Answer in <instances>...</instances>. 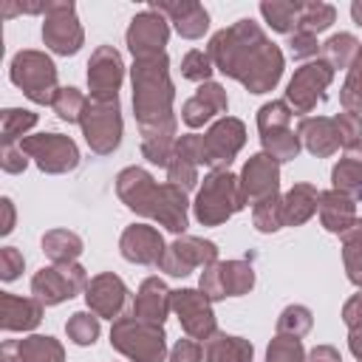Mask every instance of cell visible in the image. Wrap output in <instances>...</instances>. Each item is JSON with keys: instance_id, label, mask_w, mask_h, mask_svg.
Instances as JSON below:
<instances>
[{"instance_id": "6da1fadb", "label": "cell", "mask_w": 362, "mask_h": 362, "mask_svg": "<svg viewBox=\"0 0 362 362\" xmlns=\"http://www.w3.org/2000/svg\"><path fill=\"white\" fill-rule=\"evenodd\" d=\"M206 54L223 76L238 79L249 93L274 90L286 68L283 51L263 34V28L252 17H243L229 28L212 34Z\"/></svg>"}, {"instance_id": "7a4b0ae2", "label": "cell", "mask_w": 362, "mask_h": 362, "mask_svg": "<svg viewBox=\"0 0 362 362\" xmlns=\"http://www.w3.org/2000/svg\"><path fill=\"white\" fill-rule=\"evenodd\" d=\"M130 79H133V113H136L139 127L158 124L175 116L173 113L175 85L170 79V59L164 51L133 59Z\"/></svg>"}, {"instance_id": "3957f363", "label": "cell", "mask_w": 362, "mask_h": 362, "mask_svg": "<svg viewBox=\"0 0 362 362\" xmlns=\"http://www.w3.org/2000/svg\"><path fill=\"white\" fill-rule=\"evenodd\" d=\"M243 206L246 198L240 189V175L229 170H212L209 175H204V184L198 187V195L192 201L195 221L204 226H221Z\"/></svg>"}, {"instance_id": "277c9868", "label": "cell", "mask_w": 362, "mask_h": 362, "mask_svg": "<svg viewBox=\"0 0 362 362\" xmlns=\"http://www.w3.org/2000/svg\"><path fill=\"white\" fill-rule=\"evenodd\" d=\"M110 345L130 362H167L164 325L141 322L136 317H119L110 328Z\"/></svg>"}, {"instance_id": "5b68a950", "label": "cell", "mask_w": 362, "mask_h": 362, "mask_svg": "<svg viewBox=\"0 0 362 362\" xmlns=\"http://www.w3.org/2000/svg\"><path fill=\"white\" fill-rule=\"evenodd\" d=\"M11 82L28 96L34 105H51L59 85H57V65L45 51L37 48H23L11 57L8 65Z\"/></svg>"}, {"instance_id": "8992f818", "label": "cell", "mask_w": 362, "mask_h": 362, "mask_svg": "<svg viewBox=\"0 0 362 362\" xmlns=\"http://www.w3.org/2000/svg\"><path fill=\"white\" fill-rule=\"evenodd\" d=\"M82 136L88 147L96 156H110L122 144V107L119 96L116 99H93L88 96L85 113L79 119Z\"/></svg>"}, {"instance_id": "52a82bcc", "label": "cell", "mask_w": 362, "mask_h": 362, "mask_svg": "<svg viewBox=\"0 0 362 362\" xmlns=\"http://www.w3.org/2000/svg\"><path fill=\"white\" fill-rule=\"evenodd\" d=\"M23 153L48 175H62L79 167V147L71 136L62 133H37L20 141Z\"/></svg>"}, {"instance_id": "ba28073f", "label": "cell", "mask_w": 362, "mask_h": 362, "mask_svg": "<svg viewBox=\"0 0 362 362\" xmlns=\"http://www.w3.org/2000/svg\"><path fill=\"white\" fill-rule=\"evenodd\" d=\"M88 272L79 263H51L31 277V294L42 305H59L88 288Z\"/></svg>"}, {"instance_id": "9c48e42d", "label": "cell", "mask_w": 362, "mask_h": 362, "mask_svg": "<svg viewBox=\"0 0 362 362\" xmlns=\"http://www.w3.org/2000/svg\"><path fill=\"white\" fill-rule=\"evenodd\" d=\"M42 42L59 57H74L82 48L85 31L76 17V6L71 0L48 3L45 20H42Z\"/></svg>"}, {"instance_id": "30bf717a", "label": "cell", "mask_w": 362, "mask_h": 362, "mask_svg": "<svg viewBox=\"0 0 362 362\" xmlns=\"http://www.w3.org/2000/svg\"><path fill=\"white\" fill-rule=\"evenodd\" d=\"M334 82V68L322 59H311L294 71L286 88V102L291 113H311L322 99L328 85Z\"/></svg>"}, {"instance_id": "8fae6325", "label": "cell", "mask_w": 362, "mask_h": 362, "mask_svg": "<svg viewBox=\"0 0 362 362\" xmlns=\"http://www.w3.org/2000/svg\"><path fill=\"white\" fill-rule=\"evenodd\" d=\"M212 263H218V246L212 240H204L195 235H178L167 246L158 269L170 277H187L192 269H198V266L206 269Z\"/></svg>"}, {"instance_id": "7c38bea8", "label": "cell", "mask_w": 362, "mask_h": 362, "mask_svg": "<svg viewBox=\"0 0 362 362\" xmlns=\"http://www.w3.org/2000/svg\"><path fill=\"white\" fill-rule=\"evenodd\" d=\"M173 311H175L184 334L198 339V342H206L218 331L212 300L201 288H178V291H173Z\"/></svg>"}, {"instance_id": "4fadbf2b", "label": "cell", "mask_w": 362, "mask_h": 362, "mask_svg": "<svg viewBox=\"0 0 362 362\" xmlns=\"http://www.w3.org/2000/svg\"><path fill=\"white\" fill-rule=\"evenodd\" d=\"M201 141H204V164L212 170H229L232 158L246 144V127L240 119L223 116L201 136Z\"/></svg>"}, {"instance_id": "5bb4252c", "label": "cell", "mask_w": 362, "mask_h": 362, "mask_svg": "<svg viewBox=\"0 0 362 362\" xmlns=\"http://www.w3.org/2000/svg\"><path fill=\"white\" fill-rule=\"evenodd\" d=\"M170 20L153 8H144L139 11L127 31H124V40H127V48L133 54V59H141V57H153V54H161L167 40H170Z\"/></svg>"}, {"instance_id": "9a60e30c", "label": "cell", "mask_w": 362, "mask_h": 362, "mask_svg": "<svg viewBox=\"0 0 362 362\" xmlns=\"http://www.w3.org/2000/svg\"><path fill=\"white\" fill-rule=\"evenodd\" d=\"M124 79L122 54L113 45H99L88 59V88L93 99H116Z\"/></svg>"}, {"instance_id": "2e32d148", "label": "cell", "mask_w": 362, "mask_h": 362, "mask_svg": "<svg viewBox=\"0 0 362 362\" xmlns=\"http://www.w3.org/2000/svg\"><path fill=\"white\" fill-rule=\"evenodd\" d=\"M240 189L246 204H260L272 195H280V164L266 156V153H255L246 158L243 170H240Z\"/></svg>"}, {"instance_id": "e0dca14e", "label": "cell", "mask_w": 362, "mask_h": 362, "mask_svg": "<svg viewBox=\"0 0 362 362\" xmlns=\"http://www.w3.org/2000/svg\"><path fill=\"white\" fill-rule=\"evenodd\" d=\"M85 303H88V311H93L99 320H119L127 305V286L119 274L102 272L90 277L85 288Z\"/></svg>"}, {"instance_id": "ac0fdd59", "label": "cell", "mask_w": 362, "mask_h": 362, "mask_svg": "<svg viewBox=\"0 0 362 362\" xmlns=\"http://www.w3.org/2000/svg\"><path fill=\"white\" fill-rule=\"evenodd\" d=\"M119 252L124 260L130 263H139V266H158L164 252H167V243L161 238V232L150 223H130L122 238H119Z\"/></svg>"}, {"instance_id": "d6986e66", "label": "cell", "mask_w": 362, "mask_h": 362, "mask_svg": "<svg viewBox=\"0 0 362 362\" xmlns=\"http://www.w3.org/2000/svg\"><path fill=\"white\" fill-rule=\"evenodd\" d=\"M150 221H156L158 226L175 232V235H184L187 226H189V201H187V189L164 181L158 184V192L153 198V206H150Z\"/></svg>"}, {"instance_id": "ffe728a7", "label": "cell", "mask_w": 362, "mask_h": 362, "mask_svg": "<svg viewBox=\"0 0 362 362\" xmlns=\"http://www.w3.org/2000/svg\"><path fill=\"white\" fill-rule=\"evenodd\" d=\"M156 192H158V181L144 167H124L116 175V195H119V201L130 212H136L141 218L150 215V206H153Z\"/></svg>"}, {"instance_id": "44dd1931", "label": "cell", "mask_w": 362, "mask_h": 362, "mask_svg": "<svg viewBox=\"0 0 362 362\" xmlns=\"http://www.w3.org/2000/svg\"><path fill=\"white\" fill-rule=\"evenodd\" d=\"M226 107H229V96H226L223 85H218V82L209 79V82L198 85V90L184 102L181 119H184L187 127H204L218 113H226Z\"/></svg>"}, {"instance_id": "7402d4cb", "label": "cell", "mask_w": 362, "mask_h": 362, "mask_svg": "<svg viewBox=\"0 0 362 362\" xmlns=\"http://www.w3.org/2000/svg\"><path fill=\"white\" fill-rule=\"evenodd\" d=\"M170 311H173V291L167 288V283L161 277H147L136 291V300L130 305V317H136L141 322L164 325Z\"/></svg>"}, {"instance_id": "603a6c76", "label": "cell", "mask_w": 362, "mask_h": 362, "mask_svg": "<svg viewBox=\"0 0 362 362\" xmlns=\"http://www.w3.org/2000/svg\"><path fill=\"white\" fill-rule=\"evenodd\" d=\"M147 8L164 14V17L175 25V31H178L184 40H198V37H204L206 28H209V14H206V8H204L201 3H195V0H175V3H158V0H156V3H150Z\"/></svg>"}, {"instance_id": "cb8c5ba5", "label": "cell", "mask_w": 362, "mask_h": 362, "mask_svg": "<svg viewBox=\"0 0 362 362\" xmlns=\"http://www.w3.org/2000/svg\"><path fill=\"white\" fill-rule=\"evenodd\" d=\"M297 136H300L303 147L317 158H328L342 147L337 124L328 116H303L297 124Z\"/></svg>"}, {"instance_id": "d4e9b609", "label": "cell", "mask_w": 362, "mask_h": 362, "mask_svg": "<svg viewBox=\"0 0 362 362\" xmlns=\"http://www.w3.org/2000/svg\"><path fill=\"white\" fill-rule=\"evenodd\" d=\"M42 303L37 297H17L3 291L0 294V328L3 331H31L42 322Z\"/></svg>"}, {"instance_id": "484cf974", "label": "cell", "mask_w": 362, "mask_h": 362, "mask_svg": "<svg viewBox=\"0 0 362 362\" xmlns=\"http://www.w3.org/2000/svg\"><path fill=\"white\" fill-rule=\"evenodd\" d=\"M175 130H178L175 116H173V119H164V122H158V124L139 127V133H141V156H144L150 164L167 167L170 158H173L175 141H178Z\"/></svg>"}, {"instance_id": "4316f807", "label": "cell", "mask_w": 362, "mask_h": 362, "mask_svg": "<svg viewBox=\"0 0 362 362\" xmlns=\"http://www.w3.org/2000/svg\"><path fill=\"white\" fill-rule=\"evenodd\" d=\"M356 204L351 195L337 192V189H325L320 192V223L331 232V235H342L354 226L356 221Z\"/></svg>"}, {"instance_id": "83f0119b", "label": "cell", "mask_w": 362, "mask_h": 362, "mask_svg": "<svg viewBox=\"0 0 362 362\" xmlns=\"http://www.w3.org/2000/svg\"><path fill=\"white\" fill-rule=\"evenodd\" d=\"M255 359V345L243 337L215 331L204 342V362H252Z\"/></svg>"}, {"instance_id": "f1b7e54d", "label": "cell", "mask_w": 362, "mask_h": 362, "mask_svg": "<svg viewBox=\"0 0 362 362\" xmlns=\"http://www.w3.org/2000/svg\"><path fill=\"white\" fill-rule=\"evenodd\" d=\"M331 189L351 195L354 201H362V144L348 147L345 156L331 170Z\"/></svg>"}, {"instance_id": "f546056e", "label": "cell", "mask_w": 362, "mask_h": 362, "mask_svg": "<svg viewBox=\"0 0 362 362\" xmlns=\"http://www.w3.org/2000/svg\"><path fill=\"white\" fill-rule=\"evenodd\" d=\"M320 209V189L314 184H294L283 195V218L286 226H303Z\"/></svg>"}, {"instance_id": "4dcf8cb0", "label": "cell", "mask_w": 362, "mask_h": 362, "mask_svg": "<svg viewBox=\"0 0 362 362\" xmlns=\"http://www.w3.org/2000/svg\"><path fill=\"white\" fill-rule=\"evenodd\" d=\"M42 252L51 263H76L82 255V238L71 229H48L42 235Z\"/></svg>"}, {"instance_id": "1f68e13d", "label": "cell", "mask_w": 362, "mask_h": 362, "mask_svg": "<svg viewBox=\"0 0 362 362\" xmlns=\"http://www.w3.org/2000/svg\"><path fill=\"white\" fill-rule=\"evenodd\" d=\"M20 356L23 362H65V348L59 339L48 337V334H31L17 339Z\"/></svg>"}, {"instance_id": "d6a6232c", "label": "cell", "mask_w": 362, "mask_h": 362, "mask_svg": "<svg viewBox=\"0 0 362 362\" xmlns=\"http://www.w3.org/2000/svg\"><path fill=\"white\" fill-rule=\"evenodd\" d=\"M359 48H362V42H359L354 34L339 31V34H334V37H328V40L322 42L320 59L328 62L334 71H337V68H351V62L356 59Z\"/></svg>"}, {"instance_id": "836d02e7", "label": "cell", "mask_w": 362, "mask_h": 362, "mask_svg": "<svg viewBox=\"0 0 362 362\" xmlns=\"http://www.w3.org/2000/svg\"><path fill=\"white\" fill-rule=\"evenodd\" d=\"M339 238H342V263H345L348 280L362 288V218H356L354 226Z\"/></svg>"}, {"instance_id": "e575fe53", "label": "cell", "mask_w": 362, "mask_h": 362, "mask_svg": "<svg viewBox=\"0 0 362 362\" xmlns=\"http://www.w3.org/2000/svg\"><path fill=\"white\" fill-rule=\"evenodd\" d=\"M300 6L303 3H291V0H263L260 3V14H263V20L274 28V31H280V34H294V28H297V17H300Z\"/></svg>"}, {"instance_id": "d590c367", "label": "cell", "mask_w": 362, "mask_h": 362, "mask_svg": "<svg viewBox=\"0 0 362 362\" xmlns=\"http://www.w3.org/2000/svg\"><path fill=\"white\" fill-rule=\"evenodd\" d=\"M221 280L226 297H243L255 286V269L249 260H223L221 263Z\"/></svg>"}, {"instance_id": "8d00e7d4", "label": "cell", "mask_w": 362, "mask_h": 362, "mask_svg": "<svg viewBox=\"0 0 362 362\" xmlns=\"http://www.w3.org/2000/svg\"><path fill=\"white\" fill-rule=\"evenodd\" d=\"M260 141H263V153H266V156H272L277 164H286V161L297 158V153H300V147H303L300 136H297L291 127L263 133V136H260Z\"/></svg>"}, {"instance_id": "74e56055", "label": "cell", "mask_w": 362, "mask_h": 362, "mask_svg": "<svg viewBox=\"0 0 362 362\" xmlns=\"http://www.w3.org/2000/svg\"><path fill=\"white\" fill-rule=\"evenodd\" d=\"M37 124V113L25 107H6L0 113V139L3 144H17Z\"/></svg>"}, {"instance_id": "f35d334b", "label": "cell", "mask_w": 362, "mask_h": 362, "mask_svg": "<svg viewBox=\"0 0 362 362\" xmlns=\"http://www.w3.org/2000/svg\"><path fill=\"white\" fill-rule=\"evenodd\" d=\"M337 20V8L331 3L314 0V3H303L300 6V17H297V28L294 31H308V34H320L325 28H331Z\"/></svg>"}, {"instance_id": "ab89813d", "label": "cell", "mask_w": 362, "mask_h": 362, "mask_svg": "<svg viewBox=\"0 0 362 362\" xmlns=\"http://www.w3.org/2000/svg\"><path fill=\"white\" fill-rule=\"evenodd\" d=\"M252 223L263 235H272V232L283 229L286 226V218H283V195H272V198L255 204L252 206Z\"/></svg>"}, {"instance_id": "60d3db41", "label": "cell", "mask_w": 362, "mask_h": 362, "mask_svg": "<svg viewBox=\"0 0 362 362\" xmlns=\"http://www.w3.org/2000/svg\"><path fill=\"white\" fill-rule=\"evenodd\" d=\"M311 325H314V314H311V308H305L300 303L286 305L277 317V334H283V337H297L300 339L311 331Z\"/></svg>"}, {"instance_id": "b9f144b4", "label": "cell", "mask_w": 362, "mask_h": 362, "mask_svg": "<svg viewBox=\"0 0 362 362\" xmlns=\"http://www.w3.org/2000/svg\"><path fill=\"white\" fill-rule=\"evenodd\" d=\"M339 102H342V110L348 113H362V48L356 54V59L351 62L348 68V76L339 88Z\"/></svg>"}, {"instance_id": "7bdbcfd3", "label": "cell", "mask_w": 362, "mask_h": 362, "mask_svg": "<svg viewBox=\"0 0 362 362\" xmlns=\"http://www.w3.org/2000/svg\"><path fill=\"white\" fill-rule=\"evenodd\" d=\"M65 334L74 345H93L99 337V317L93 311H74L65 322Z\"/></svg>"}, {"instance_id": "ee69618b", "label": "cell", "mask_w": 362, "mask_h": 362, "mask_svg": "<svg viewBox=\"0 0 362 362\" xmlns=\"http://www.w3.org/2000/svg\"><path fill=\"white\" fill-rule=\"evenodd\" d=\"M85 105H88V99L82 96V90H76V88H71V85H68V88H59L57 96H54V102H51L54 113H57L62 122H68V124H74V122L82 119Z\"/></svg>"}, {"instance_id": "f6af8a7d", "label": "cell", "mask_w": 362, "mask_h": 362, "mask_svg": "<svg viewBox=\"0 0 362 362\" xmlns=\"http://www.w3.org/2000/svg\"><path fill=\"white\" fill-rule=\"evenodd\" d=\"M283 127H291V107H288V102L286 99L266 102L257 110V130H260V136L272 133V130H283Z\"/></svg>"}, {"instance_id": "bcb514c9", "label": "cell", "mask_w": 362, "mask_h": 362, "mask_svg": "<svg viewBox=\"0 0 362 362\" xmlns=\"http://www.w3.org/2000/svg\"><path fill=\"white\" fill-rule=\"evenodd\" d=\"M266 362H305V348L297 337L274 334V339L266 348Z\"/></svg>"}, {"instance_id": "7dc6e473", "label": "cell", "mask_w": 362, "mask_h": 362, "mask_svg": "<svg viewBox=\"0 0 362 362\" xmlns=\"http://www.w3.org/2000/svg\"><path fill=\"white\" fill-rule=\"evenodd\" d=\"M212 71H215L212 57H209L206 51H201V48L187 51L184 59H181V76L189 79V82H201V85H204V82H209Z\"/></svg>"}, {"instance_id": "c3c4849f", "label": "cell", "mask_w": 362, "mask_h": 362, "mask_svg": "<svg viewBox=\"0 0 362 362\" xmlns=\"http://www.w3.org/2000/svg\"><path fill=\"white\" fill-rule=\"evenodd\" d=\"M167 181L181 187V189H192L198 184V164L184 158V156H178V153H173V158L167 164Z\"/></svg>"}, {"instance_id": "681fc988", "label": "cell", "mask_w": 362, "mask_h": 362, "mask_svg": "<svg viewBox=\"0 0 362 362\" xmlns=\"http://www.w3.org/2000/svg\"><path fill=\"white\" fill-rule=\"evenodd\" d=\"M334 124H337V133H339V144L345 150L362 144V116L342 110V113L334 116Z\"/></svg>"}, {"instance_id": "f907efd6", "label": "cell", "mask_w": 362, "mask_h": 362, "mask_svg": "<svg viewBox=\"0 0 362 362\" xmlns=\"http://www.w3.org/2000/svg\"><path fill=\"white\" fill-rule=\"evenodd\" d=\"M322 48V42L317 40V34H308V31H294L288 34V51L294 59H308V57H317Z\"/></svg>"}, {"instance_id": "816d5d0a", "label": "cell", "mask_w": 362, "mask_h": 362, "mask_svg": "<svg viewBox=\"0 0 362 362\" xmlns=\"http://www.w3.org/2000/svg\"><path fill=\"white\" fill-rule=\"evenodd\" d=\"M198 288H201L212 303L226 297V291H223V280H221V260L212 263V266H206V269L201 272V277H198Z\"/></svg>"}, {"instance_id": "f5cc1de1", "label": "cell", "mask_w": 362, "mask_h": 362, "mask_svg": "<svg viewBox=\"0 0 362 362\" xmlns=\"http://www.w3.org/2000/svg\"><path fill=\"white\" fill-rule=\"evenodd\" d=\"M23 266H25V257H23L20 249H14V246H3L0 249V277L6 283L17 280L20 272H23Z\"/></svg>"}, {"instance_id": "db71d44e", "label": "cell", "mask_w": 362, "mask_h": 362, "mask_svg": "<svg viewBox=\"0 0 362 362\" xmlns=\"http://www.w3.org/2000/svg\"><path fill=\"white\" fill-rule=\"evenodd\" d=\"M170 362H204V345L192 337H184L173 345L170 351Z\"/></svg>"}, {"instance_id": "11a10c76", "label": "cell", "mask_w": 362, "mask_h": 362, "mask_svg": "<svg viewBox=\"0 0 362 362\" xmlns=\"http://www.w3.org/2000/svg\"><path fill=\"white\" fill-rule=\"evenodd\" d=\"M173 153H178V156H184V158L195 161L198 167L204 164V141H201V136H198V133L178 136V141H175V150H173Z\"/></svg>"}, {"instance_id": "9f6ffc18", "label": "cell", "mask_w": 362, "mask_h": 362, "mask_svg": "<svg viewBox=\"0 0 362 362\" xmlns=\"http://www.w3.org/2000/svg\"><path fill=\"white\" fill-rule=\"evenodd\" d=\"M0 167L6 170V173H23L25 167H28V156L23 153V147L20 144H3V150H0Z\"/></svg>"}, {"instance_id": "6f0895ef", "label": "cell", "mask_w": 362, "mask_h": 362, "mask_svg": "<svg viewBox=\"0 0 362 362\" xmlns=\"http://www.w3.org/2000/svg\"><path fill=\"white\" fill-rule=\"evenodd\" d=\"M342 322L351 331H362V291L345 300V305H342Z\"/></svg>"}, {"instance_id": "680465c9", "label": "cell", "mask_w": 362, "mask_h": 362, "mask_svg": "<svg viewBox=\"0 0 362 362\" xmlns=\"http://www.w3.org/2000/svg\"><path fill=\"white\" fill-rule=\"evenodd\" d=\"M305 362H342L339 351L334 345H314L305 356Z\"/></svg>"}, {"instance_id": "91938a15", "label": "cell", "mask_w": 362, "mask_h": 362, "mask_svg": "<svg viewBox=\"0 0 362 362\" xmlns=\"http://www.w3.org/2000/svg\"><path fill=\"white\" fill-rule=\"evenodd\" d=\"M0 209H3V221H0V235H8L14 229V204L8 195L0 198Z\"/></svg>"}, {"instance_id": "94428289", "label": "cell", "mask_w": 362, "mask_h": 362, "mask_svg": "<svg viewBox=\"0 0 362 362\" xmlns=\"http://www.w3.org/2000/svg\"><path fill=\"white\" fill-rule=\"evenodd\" d=\"M0 362H23L20 348H17V339H6L0 345Z\"/></svg>"}, {"instance_id": "6125c7cd", "label": "cell", "mask_w": 362, "mask_h": 362, "mask_svg": "<svg viewBox=\"0 0 362 362\" xmlns=\"http://www.w3.org/2000/svg\"><path fill=\"white\" fill-rule=\"evenodd\" d=\"M348 348H351V354L362 362V331H351V334H348Z\"/></svg>"}, {"instance_id": "be15d7a7", "label": "cell", "mask_w": 362, "mask_h": 362, "mask_svg": "<svg viewBox=\"0 0 362 362\" xmlns=\"http://www.w3.org/2000/svg\"><path fill=\"white\" fill-rule=\"evenodd\" d=\"M351 17H354L356 25H362V0H354L351 3Z\"/></svg>"}]
</instances>
